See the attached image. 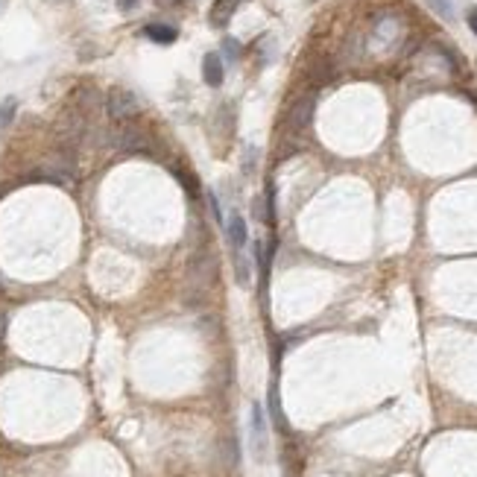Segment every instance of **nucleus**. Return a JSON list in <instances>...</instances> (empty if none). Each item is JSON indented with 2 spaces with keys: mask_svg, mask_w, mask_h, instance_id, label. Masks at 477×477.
<instances>
[{
  "mask_svg": "<svg viewBox=\"0 0 477 477\" xmlns=\"http://www.w3.org/2000/svg\"><path fill=\"white\" fill-rule=\"evenodd\" d=\"M372 38H375V45L378 47H393L396 41L401 38V24H398V18H393V15H386V18H381L378 24H375V33H372Z\"/></svg>",
  "mask_w": 477,
  "mask_h": 477,
  "instance_id": "nucleus-2",
  "label": "nucleus"
},
{
  "mask_svg": "<svg viewBox=\"0 0 477 477\" xmlns=\"http://www.w3.org/2000/svg\"><path fill=\"white\" fill-rule=\"evenodd\" d=\"M237 4H241V0H214V6H211V24H214V27H226L229 21H231V15H234V9H237Z\"/></svg>",
  "mask_w": 477,
  "mask_h": 477,
  "instance_id": "nucleus-5",
  "label": "nucleus"
},
{
  "mask_svg": "<svg viewBox=\"0 0 477 477\" xmlns=\"http://www.w3.org/2000/svg\"><path fill=\"white\" fill-rule=\"evenodd\" d=\"M4 334H6V316L0 314V343H4Z\"/></svg>",
  "mask_w": 477,
  "mask_h": 477,
  "instance_id": "nucleus-14",
  "label": "nucleus"
},
{
  "mask_svg": "<svg viewBox=\"0 0 477 477\" xmlns=\"http://www.w3.org/2000/svg\"><path fill=\"white\" fill-rule=\"evenodd\" d=\"M223 53H226L229 62H237V59H241V45H237V38H231V35L223 38Z\"/></svg>",
  "mask_w": 477,
  "mask_h": 477,
  "instance_id": "nucleus-11",
  "label": "nucleus"
},
{
  "mask_svg": "<svg viewBox=\"0 0 477 477\" xmlns=\"http://www.w3.org/2000/svg\"><path fill=\"white\" fill-rule=\"evenodd\" d=\"M311 115H314V97L299 100V103H296V108H293V115H290L293 129H305V126H308V120H311Z\"/></svg>",
  "mask_w": 477,
  "mask_h": 477,
  "instance_id": "nucleus-8",
  "label": "nucleus"
},
{
  "mask_svg": "<svg viewBox=\"0 0 477 477\" xmlns=\"http://www.w3.org/2000/svg\"><path fill=\"white\" fill-rule=\"evenodd\" d=\"M105 112H108L112 120L123 123V120H132L141 112V103L129 88H112L108 97H105Z\"/></svg>",
  "mask_w": 477,
  "mask_h": 477,
  "instance_id": "nucleus-1",
  "label": "nucleus"
},
{
  "mask_svg": "<svg viewBox=\"0 0 477 477\" xmlns=\"http://www.w3.org/2000/svg\"><path fill=\"white\" fill-rule=\"evenodd\" d=\"M425 4L437 12L439 18H445V21H454V6L448 4V0H425Z\"/></svg>",
  "mask_w": 477,
  "mask_h": 477,
  "instance_id": "nucleus-10",
  "label": "nucleus"
},
{
  "mask_svg": "<svg viewBox=\"0 0 477 477\" xmlns=\"http://www.w3.org/2000/svg\"><path fill=\"white\" fill-rule=\"evenodd\" d=\"M144 35H146L149 41H156V45H173L179 33L173 30L170 24H149V27L144 30Z\"/></svg>",
  "mask_w": 477,
  "mask_h": 477,
  "instance_id": "nucleus-6",
  "label": "nucleus"
},
{
  "mask_svg": "<svg viewBox=\"0 0 477 477\" xmlns=\"http://www.w3.org/2000/svg\"><path fill=\"white\" fill-rule=\"evenodd\" d=\"M226 234H229V243H231L234 255H237V252H243V246H246V220H243L241 214H231V217H229Z\"/></svg>",
  "mask_w": 477,
  "mask_h": 477,
  "instance_id": "nucleus-3",
  "label": "nucleus"
},
{
  "mask_svg": "<svg viewBox=\"0 0 477 477\" xmlns=\"http://www.w3.org/2000/svg\"><path fill=\"white\" fill-rule=\"evenodd\" d=\"M469 27H471V33L477 35V9H471V12H469Z\"/></svg>",
  "mask_w": 477,
  "mask_h": 477,
  "instance_id": "nucleus-13",
  "label": "nucleus"
},
{
  "mask_svg": "<svg viewBox=\"0 0 477 477\" xmlns=\"http://www.w3.org/2000/svg\"><path fill=\"white\" fill-rule=\"evenodd\" d=\"M15 112H18V100L15 97H6L4 103H0V132L15 120Z\"/></svg>",
  "mask_w": 477,
  "mask_h": 477,
  "instance_id": "nucleus-9",
  "label": "nucleus"
},
{
  "mask_svg": "<svg viewBox=\"0 0 477 477\" xmlns=\"http://www.w3.org/2000/svg\"><path fill=\"white\" fill-rule=\"evenodd\" d=\"M252 439H255V454L258 457H264V413H261V407H252Z\"/></svg>",
  "mask_w": 477,
  "mask_h": 477,
  "instance_id": "nucleus-7",
  "label": "nucleus"
},
{
  "mask_svg": "<svg viewBox=\"0 0 477 477\" xmlns=\"http://www.w3.org/2000/svg\"><path fill=\"white\" fill-rule=\"evenodd\" d=\"M223 74H226V68H223L220 53H208L202 59V76H205V82L211 85V88H217V85L223 82Z\"/></svg>",
  "mask_w": 477,
  "mask_h": 477,
  "instance_id": "nucleus-4",
  "label": "nucleus"
},
{
  "mask_svg": "<svg viewBox=\"0 0 477 477\" xmlns=\"http://www.w3.org/2000/svg\"><path fill=\"white\" fill-rule=\"evenodd\" d=\"M117 6H120V12H129L138 6V0H117Z\"/></svg>",
  "mask_w": 477,
  "mask_h": 477,
  "instance_id": "nucleus-12",
  "label": "nucleus"
}]
</instances>
